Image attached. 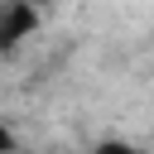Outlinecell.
<instances>
[{"mask_svg": "<svg viewBox=\"0 0 154 154\" xmlns=\"http://www.w3.org/2000/svg\"><path fill=\"white\" fill-rule=\"evenodd\" d=\"M96 154H140V149L125 144V140H106V144H96Z\"/></svg>", "mask_w": 154, "mask_h": 154, "instance_id": "cell-1", "label": "cell"}, {"mask_svg": "<svg viewBox=\"0 0 154 154\" xmlns=\"http://www.w3.org/2000/svg\"><path fill=\"white\" fill-rule=\"evenodd\" d=\"M149 43H154V29H149Z\"/></svg>", "mask_w": 154, "mask_h": 154, "instance_id": "cell-2", "label": "cell"}, {"mask_svg": "<svg viewBox=\"0 0 154 154\" xmlns=\"http://www.w3.org/2000/svg\"><path fill=\"white\" fill-rule=\"evenodd\" d=\"M10 154H14V149H10Z\"/></svg>", "mask_w": 154, "mask_h": 154, "instance_id": "cell-3", "label": "cell"}]
</instances>
